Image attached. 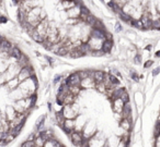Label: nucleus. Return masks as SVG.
Returning a JSON list of instances; mask_svg holds the SVG:
<instances>
[{"instance_id": "nucleus-42", "label": "nucleus", "mask_w": 160, "mask_h": 147, "mask_svg": "<svg viewBox=\"0 0 160 147\" xmlns=\"http://www.w3.org/2000/svg\"><path fill=\"white\" fill-rule=\"evenodd\" d=\"M102 147H109V146H108V145H107V144H105V145H104V146H102Z\"/></svg>"}, {"instance_id": "nucleus-40", "label": "nucleus", "mask_w": 160, "mask_h": 147, "mask_svg": "<svg viewBox=\"0 0 160 147\" xmlns=\"http://www.w3.org/2000/svg\"><path fill=\"white\" fill-rule=\"evenodd\" d=\"M155 56H156V57H157V58H160V50H158L157 53H155Z\"/></svg>"}, {"instance_id": "nucleus-43", "label": "nucleus", "mask_w": 160, "mask_h": 147, "mask_svg": "<svg viewBox=\"0 0 160 147\" xmlns=\"http://www.w3.org/2000/svg\"><path fill=\"white\" fill-rule=\"evenodd\" d=\"M22 1H23V0H19V2H20V3L22 2Z\"/></svg>"}, {"instance_id": "nucleus-29", "label": "nucleus", "mask_w": 160, "mask_h": 147, "mask_svg": "<svg viewBox=\"0 0 160 147\" xmlns=\"http://www.w3.org/2000/svg\"><path fill=\"white\" fill-rule=\"evenodd\" d=\"M90 56H92V57H103V56H105V55L102 51V49H101V50H92L91 53H90Z\"/></svg>"}, {"instance_id": "nucleus-27", "label": "nucleus", "mask_w": 160, "mask_h": 147, "mask_svg": "<svg viewBox=\"0 0 160 147\" xmlns=\"http://www.w3.org/2000/svg\"><path fill=\"white\" fill-rule=\"evenodd\" d=\"M142 57L140 53H135L133 57V61L135 64H140L142 63Z\"/></svg>"}, {"instance_id": "nucleus-30", "label": "nucleus", "mask_w": 160, "mask_h": 147, "mask_svg": "<svg viewBox=\"0 0 160 147\" xmlns=\"http://www.w3.org/2000/svg\"><path fill=\"white\" fill-rule=\"evenodd\" d=\"M9 22V18L6 14H0V24H7Z\"/></svg>"}, {"instance_id": "nucleus-12", "label": "nucleus", "mask_w": 160, "mask_h": 147, "mask_svg": "<svg viewBox=\"0 0 160 147\" xmlns=\"http://www.w3.org/2000/svg\"><path fill=\"white\" fill-rule=\"evenodd\" d=\"M125 103H123L122 99L118 98V99H113L112 100V108H113L114 113H121L123 110V106Z\"/></svg>"}, {"instance_id": "nucleus-35", "label": "nucleus", "mask_w": 160, "mask_h": 147, "mask_svg": "<svg viewBox=\"0 0 160 147\" xmlns=\"http://www.w3.org/2000/svg\"><path fill=\"white\" fill-rule=\"evenodd\" d=\"M6 83H7V80H6V76L3 73H0V85L5 86Z\"/></svg>"}, {"instance_id": "nucleus-7", "label": "nucleus", "mask_w": 160, "mask_h": 147, "mask_svg": "<svg viewBox=\"0 0 160 147\" xmlns=\"http://www.w3.org/2000/svg\"><path fill=\"white\" fill-rule=\"evenodd\" d=\"M104 40L100 39V38L91 37L90 36L89 39H88L87 44L89 45V47L91 48V50H101L102 49V44Z\"/></svg>"}, {"instance_id": "nucleus-44", "label": "nucleus", "mask_w": 160, "mask_h": 147, "mask_svg": "<svg viewBox=\"0 0 160 147\" xmlns=\"http://www.w3.org/2000/svg\"><path fill=\"white\" fill-rule=\"evenodd\" d=\"M1 3H2V0H0V5H1Z\"/></svg>"}, {"instance_id": "nucleus-4", "label": "nucleus", "mask_w": 160, "mask_h": 147, "mask_svg": "<svg viewBox=\"0 0 160 147\" xmlns=\"http://www.w3.org/2000/svg\"><path fill=\"white\" fill-rule=\"evenodd\" d=\"M65 82H66L67 85L70 86H80V82H81V79H80L78 72H72L68 75V76L65 79Z\"/></svg>"}, {"instance_id": "nucleus-38", "label": "nucleus", "mask_w": 160, "mask_h": 147, "mask_svg": "<svg viewBox=\"0 0 160 147\" xmlns=\"http://www.w3.org/2000/svg\"><path fill=\"white\" fill-rule=\"evenodd\" d=\"M156 12L160 13V2H157V5H156Z\"/></svg>"}, {"instance_id": "nucleus-5", "label": "nucleus", "mask_w": 160, "mask_h": 147, "mask_svg": "<svg viewBox=\"0 0 160 147\" xmlns=\"http://www.w3.org/2000/svg\"><path fill=\"white\" fill-rule=\"evenodd\" d=\"M76 127V120L75 119H65L64 123L62 125V130L66 134H70L72 131H75Z\"/></svg>"}, {"instance_id": "nucleus-13", "label": "nucleus", "mask_w": 160, "mask_h": 147, "mask_svg": "<svg viewBox=\"0 0 160 147\" xmlns=\"http://www.w3.org/2000/svg\"><path fill=\"white\" fill-rule=\"evenodd\" d=\"M17 116H18V112L16 111L13 106H8L7 109H6V119H7L8 122L12 121Z\"/></svg>"}, {"instance_id": "nucleus-31", "label": "nucleus", "mask_w": 160, "mask_h": 147, "mask_svg": "<svg viewBox=\"0 0 160 147\" xmlns=\"http://www.w3.org/2000/svg\"><path fill=\"white\" fill-rule=\"evenodd\" d=\"M123 30L124 29H123L122 24H121L120 22H115V24H114V31H115L116 33H121Z\"/></svg>"}, {"instance_id": "nucleus-37", "label": "nucleus", "mask_w": 160, "mask_h": 147, "mask_svg": "<svg viewBox=\"0 0 160 147\" xmlns=\"http://www.w3.org/2000/svg\"><path fill=\"white\" fill-rule=\"evenodd\" d=\"M155 147H160V135L155 138Z\"/></svg>"}, {"instance_id": "nucleus-45", "label": "nucleus", "mask_w": 160, "mask_h": 147, "mask_svg": "<svg viewBox=\"0 0 160 147\" xmlns=\"http://www.w3.org/2000/svg\"><path fill=\"white\" fill-rule=\"evenodd\" d=\"M60 147H66V146H64V145H60Z\"/></svg>"}, {"instance_id": "nucleus-33", "label": "nucleus", "mask_w": 160, "mask_h": 147, "mask_svg": "<svg viewBox=\"0 0 160 147\" xmlns=\"http://www.w3.org/2000/svg\"><path fill=\"white\" fill-rule=\"evenodd\" d=\"M62 80V74H57V75H55L54 76V79H53V84L54 85H56V84H58L60 81Z\"/></svg>"}, {"instance_id": "nucleus-11", "label": "nucleus", "mask_w": 160, "mask_h": 147, "mask_svg": "<svg viewBox=\"0 0 160 147\" xmlns=\"http://www.w3.org/2000/svg\"><path fill=\"white\" fill-rule=\"evenodd\" d=\"M114 48V40H108L105 39L102 44V51L104 53V55H110L113 51Z\"/></svg>"}, {"instance_id": "nucleus-10", "label": "nucleus", "mask_w": 160, "mask_h": 147, "mask_svg": "<svg viewBox=\"0 0 160 147\" xmlns=\"http://www.w3.org/2000/svg\"><path fill=\"white\" fill-rule=\"evenodd\" d=\"M27 16H28V11L24 10L23 8L18 7L17 8V21H18L19 25L22 24L23 22L27 21Z\"/></svg>"}, {"instance_id": "nucleus-23", "label": "nucleus", "mask_w": 160, "mask_h": 147, "mask_svg": "<svg viewBox=\"0 0 160 147\" xmlns=\"http://www.w3.org/2000/svg\"><path fill=\"white\" fill-rule=\"evenodd\" d=\"M10 64L9 59H2V58H0V73H3L6 70L8 69Z\"/></svg>"}, {"instance_id": "nucleus-6", "label": "nucleus", "mask_w": 160, "mask_h": 147, "mask_svg": "<svg viewBox=\"0 0 160 147\" xmlns=\"http://www.w3.org/2000/svg\"><path fill=\"white\" fill-rule=\"evenodd\" d=\"M69 137H70L71 142H72L75 145H77V146H81L82 142L85 140V137H83V135H82V132L76 131V130L69 134Z\"/></svg>"}, {"instance_id": "nucleus-28", "label": "nucleus", "mask_w": 160, "mask_h": 147, "mask_svg": "<svg viewBox=\"0 0 160 147\" xmlns=\"http://www.w3.org/2000/svg\"><path fill=\"white\" fill-rule=\"evenodd\" d=\"M20 147H36V146H35V144H34V140H24L22 144H21Z\"/></svg>"}, {"instance_id": "nucleus-19", "label": "nucleus", "mask_w": 160, "mask_h": 147, "mask_svg": "<svg viewBox=\"0 0 160 147\" xmlns=\"http://www.w3.org/2000/svg\"><path fill=\"white\" fill-rule=\"evenodd\" d=\"M60 2H62V7H64L65 11H67V10L71 9V8H73V7L77 6V3H76L75 0H60Z\"/></svg>"}, {"instance_id": "nucleus-14", "label": "nucleus", "mask_w": 160, "mask_h": 147, "mask_svg": "<svg viewBox=\"0 0 160 147\" xmlns=\"http://www.w3.org/2000/svg\"><path fill=\"white\" fill-rule=\"evenodd\" d=\"M121 116H122V118H132V105L129 103V101L124 103Z\"/></svg>"}, {"instance_id": "nucleus-1", "label": "nucleus", "mask_w": 160, "mask_h": 147, "mask_svg": "<svg viewBox=\"0 0 160 147\" xmlns=\"http://www.w3.org/2000/svg\"><path fill=\"white\" fill-rule=\"evenodd\" d=\"M87 142H88V147H102L105 145L107 140H105V137L102 135V133H100V132L98 131L92 137L88 138Z\"/></svg>"}, {"instance_id": "nucleus-15", "label": "nucleus", "mask_w": 160, "mask_h": 147, "mask_svg": "<svg viewBox=\"0 0 160 147\" xmlns=\"http://www.w3.org/2000/svg\"><path fill=\"white\" fill-rule=\"evenodd\" d=\"M19 84H20V82H19L18 77H13V79L9 80V81L6 83L5 86L8 88V90L10 92V90H16V88H18Z\"/></svg>"}, {"instance_id": "nucleus-16", "label": "nucleus", "mask_w": 160, "mask_h": 147, "mask_svg": "<svg viewBox=\"0 0 160 147\" xmlns=\"http://www.w3.org/2000/svg\"><path fill=\"white\" fill-rule=\"evenodd\" d=\"M67 16L68 18H78L80 16V6H76V7L71 8V9L67 10Z\"/></svg>"}, {"instance_id": "nucleus-20", "label": "nucleus", "mask_w": 160, "mask_h": 147, "mask_svg": "<svg viewBox=\"0 0 160 147\" xmlns=\"http://www.w3.org/2000/svg\"><path fill=\"white\" fill-rule=\"evenodd\" d=\"M17 63H18L19 66L21 67V68H23V67H27V66H29V64H31V63H30L29 57H28V56L25 55L24 53H23V55L21 56L20 59H19L18 61H17Z\"/></svg>"}, {"instance_id": "nucleus-2", "label": "nucleus", "mask_w": 160, "mask_h": 147, "mask_svg": "<svg viewBox=\"0 0 160 147\" xmlns=\"http://www.w3.org/2000/svg\"><path fill=\"white\" fill-rule=\"evenodd\" d=\"M33 75H35V71H34L33 67H32L31 64H29V66L21 68V70L19 71L18 75H17V77H18L19 82L21 83V82L30 79V77L33 76Z\"/></svg>"}, {"instance_id": "nucleus-17", "label": "nucleus", "mask_w": 160, "mask_h": 147, "mask_svg": "<svg viewBox=\"0 0 160 147\" xmlns=\"http://www.w3.org/2000/svg\"><path fill=\"white\" fill-rule=\"evenodd\" d=\"M104 75H105L104 71H102V70H94L92 77H93V80L96 81V83H101V82H103V80H104Z\"/></svg>"}, {"instance_id": "nucleus-32", "label": "nucleus", "mask_w": 160, "mask_h": 147, "mask_svg": "<svg viewBox=\"0 0 160 147\" xmlns=\"http://www.w3.org/2000/svg\"><path fill=\"white\" fill-rule=\"evenodd\" d=\"M131 79H132V81L136 82V83H138V82H139V76H138L137 73L134 72V71H132V72H131Z\"/></svg>"}, {"instance_id": "nucleus-36", "label": "nucleus", "mask_w": 160, "mask_h": 147, "mask_svg": "<svg viewBox=\"0 0 160 147\" xmlns=\"http://www.w3.org/2000/svg\"><path fill=\"white\" fill-rule=\"evenodd\" d=\"M159 73H160V67H157V68H155L152 70V72H151V75H152V76H157Z\"/></svg>"}, {"instance_id": "nucleus-21", "label": "nucleus", "mask_w": 160, "mask_h": 147, "mask_svg": "<svg viewBox=\"0 0 160 147\" xmlns=\"http://www.w3.org/2000/svg\"><path fill=\"white\" fill-rule=\"evenodd\" d=\"M45 120H46V116H41L40 118L36 120L35 131H41V130H43V126H44V124H45Z\"/></svg>"}, {"instance_id": "nucleus-18", "label": "nucleus", "mask_w": 160, "mask_h": 147, "mask_svg": "<svg viewBox=\"0 0 160 147\" xmlns=\"http://www.w3.org/2000/svg\"><path fill=\"white\" fill-rule=\"evenodd\" d=\"M60 143L58 142V140H56L55 137H51V138H48V140L45 142V144H44V146L43 147H60Z\"/></svg>"}, {"instance_id": "nucleus-24", "label": "nucleus", "mask_w": 160, "mask_h": 147, "mask_svg": "<svg viewBox=\"0 0 160 147\" xmlns=\"http://www.w3.org/2000/svg\"><path fill=\"white\" fill-rule=\"evenodd\" d=\"M69 53V49L67 46H60V48L58 49L57 53L56 55L59 56V57H67V55Z\"/></svg>"}, {"instance_id": "nucleus-41", "label": "nucleus", "mask_w": 160, "mask_h": 147, "mask_svg": "<svg viewBox=\"0 0 160 147\" xmlns=\"http://www.w3.org/2000/svg\"><path fill=\"white\" fill-rule=\"evenodd\" d=\"M158 122L160 123V116H159V119H158Z\"/></svg>"}, {"instance_id": "nucleus-9", "label": "nucleus", "mask_w": 160, "mask_h": 147, "mask_svg": "<svg viewBox=\"0 0 160 147\" xmlns=\"http://www.w3.org/2000/svg\"><path fill=\"white\" fill-rule=\"evenodd\" d=\"M120 127L126 133L129 132L133 127V120L132 118H122L120 120Z\"/></svg>"}, {"instance_id": "nucleus-22", "label": "nucleus", "mask_w": 160, "mask_h": 147, "mask_svg": "<svg viewBox=\"0 0 160 147\" xmlns=\"http://www.w3.org/2000/svg\"><path fill=\"white\" fill-rule=\"evenodd\" d=\"M121 142V137H111L110 140H107L105 144L109 147H118Z\"/></svg>"}, {"instance_id": "nucleus-8", "label": "nucleus", "mask_w": 160, "mask_h": 147, "mask_svg": "<svg viewBox=\"0 0 160 147\" xmlns=\"http://www.w3.org/2000/svg\"><path fill=\"white\" fill-rule=\"evenodd\" d=\"M80 87H81V90L94 88V87H96V81H94L92 76L82 79V80H81V82H80Z\"/></svg>"}, {"instance_id": "nucleus-34", "label": "nucleus", "mask_w": 160, "mask_h": 147, "mask_svg": "<svg viewBox=\"0 0 160 147\" xmlns=\"http://www.w3.org/2000/svg\"><path fill=\"white\" fill-rule=\"evenodd\" d=\"M153 63H155V61H153V60H150V59L147 60V61L144 63V69H149V68H151Z\"/></svg>"}, {"instance_id": "nucleus-3", "label": "nucleus", "mask_w": 160, "mask_h": 147, "mask_svg": "<svg viewBox=\"0 0 160 147\" xmlns=\"http://www.w3.org/2000/svg\"><path fill=\"white\" fill-rule=\"evenodd\" d=\"M82 135L83 137L86 138V140H88V138L92 137V136L94 135V134L97 133V124L96 122H93V121H87V123L85 124V126H83L82 129Z\"/></svg>"}, {"instance_id": "nucleus-39", "label": "nucleus", "mask_w": 160, "mask_h": 147, "mask_svg": "<svg viewBox=\"0 0 160 147\" xmlns=\"http://www.w3.org/2000/svg\"><path fill=\"white\" fill-rule=\"evenodd\" d=\"M101 1H102V2L104 3L105 6H108L110 2H111V1H113V0H101Z\"/></svg>"}, {"instance_id": "nucleus-26", "label": "nucleus", "mask_w": 160, "mask_h": 147, "mask_svg": "<svg viewBox=\"0 0 160 147\" xmlns=\"http://www.w3.org/2000/svg\"><path fill=\"white\" fill-rule=\"evenodd\" d=\"M151 31H160V19L159 20H152Z\"/></svg>"}, {"instance_id": "nucleus-25", "label": "nucleus", "mask_w": 160, "mask_h": 147, "mask_svg": "<svg viewBox=\"0 0 160 147\" xmlns=\"http://www.w3.org/2000/svg\"><path fill=\"white\" fill-rule=\"evenodd\" d=\"M118 18L120 19L121 21H123V22H125V23H127V24H128V22L131 21L132 16H129V14H126V13H124V12L122 11L120 14H118Z\"/></svg>"}]
</instances>
